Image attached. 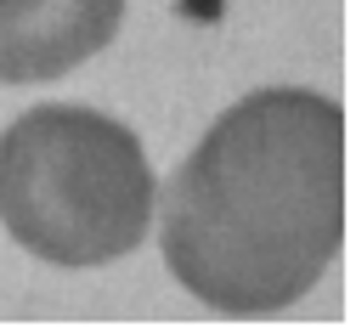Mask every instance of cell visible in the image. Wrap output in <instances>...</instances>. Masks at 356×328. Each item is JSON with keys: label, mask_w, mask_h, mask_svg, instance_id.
<instances>
[{"label": "cell", "mask_w": 356, "mask_h": 328, "mask_svg": "<svg viewBox=\"0 0 356 328\" xmlns=\"http://www.w3.org/2000/svg\"><path fill=\"white\" fill-rule=\"evenodd\" d=\"M339 238L345 108L323 91L272 85L232 102L164 187V266L227 317L305 300Z\"/></svg>", "instance_id": "6da1fadb"}, {"label": "cell", "mask_w": 356, "mask_h": 328, "mask_svg": "<svg viewBox=\"0 0 356 328\" xmlns=\"http://www.w3.org/2000/svg\"><path fill=\"white\" fill-rule=\"evenodd\" d=\"M0 221L46 266H108L153 226V170L136 130L46 102L0 130Z\"/></svg>", "instance_id": "7a4b0ae2"}, {"label": "cell", "mask_w": 356, "mask_h": 328, "mask_svg": "<svg viewBox=\"0 0 356 328\" xmlns=\"http://www.w3.org/2000/svg\"><path fill=\"white\" fill-rule=\"evenodd\" d=\"M124 0H0V85H46L97 57Z\"/></svg>", "instance_id": "3957f363"}]
</instances>
